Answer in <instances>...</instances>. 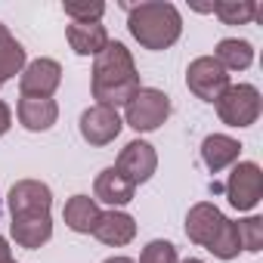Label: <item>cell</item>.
I'll return each mask as SVG.
<instances>
[{
    "label": "cell",
    "instance_id": "7",
    "mask_svg": "<svg viewBox=\"0 0 263 263\" xmlns=\"http://www.w3.org/2000/svg\"><path fill=\"white\" fill-rule=\"evenodd\" d=\"M186 84L189 90L204 99V102H217L223 96V90L229 87V71L214 59V56H198L189 62L186 68Z\"/></svg>",
    "mask_w": 263,
    "mask_h": 263
},
{
    "label": "cell",
    "instance_id": "25",
    "mask_svg": "<svg viewBox=\"0 0 263 263\" xmlns=\"http://www.w3.org/2000/svg\"><path fill=\"white\" fill-rule=\"evenodd\" d=\"M7 260H13V257H10V245H7L4 235H0V263H7Z\"/></svg>",
    "mask_w": 263,
    "mask_h": 263
},
{
    "label": "cell",
    "instance_id": "1",
    "mask_svg": "<svg viewBox=\"0 0 263 263\" xmlns=\"http://www.w3.org/2000/svg\"><path fill=\"white\" fill-rule=\"evenodd\" d=\"M10 232L16 238L19 248H28V251H37L44 248L50 238H53V217H50V208H53V192L47 183L41 180H19L10 195Z\"/></svg>",
    "mask_w": 263,
    "mask_h": 263
},
{
    "label": "cell",
    "instance_id": "9",
    "mask_svg": "<svg viewBox=\"0 0 263 263\" xmlns=\"http://www.w3.org/2000/svg\"><path fill=\"white\" fill-rule=\"evenodd\" d=\"M155 167H158V155H155V149H152L149 143H143V140L127 143V146L121 149L118 161H115V171H118L127 183H134V186L152 180Z\"/></svg>",
    "mask_w": 263,
    "mask_h": 263
},
{
    "label": "cell",
    "instance_id": "3",
    "mask_svg": "<svg viewBox=\"0 0 263 263\" xmlns=\"http://www.w3.org/2000/svg\"><path fill=\"white\" fill-rule=\"evenodd\" d=\"M127 10V28L146 50H167L183 34V16L167 0H146V4H121Z\"/></svg>",
    "mask_w": 263,
    "mask_h": 263
},
{
    "label": "cell",
    "instance_id": "5",
    "mask_svg": "<svg viewBox=\"0 0 263 263\" xmlns=\"http://www.w3.org/2000/svg\"><path fill=\"white\" fill-rule=\"evenodd\" d=\"M171 115V99L167 93L155 90V87H140L124 105V121L127 127H134L137 134H149V130H158Z\"/></svg>",
    "mask_w": 263,
    "mask_h": 263
},
{
    "label": "cell",
    "instance_id": "28",
    "mask_svg": "<svg viewBox=\"0 0 263 263\" xmlns=\"http://www.w3.org/2000/svg\"><path fill=\"white\" fill-rule=\"evenodd\" d=\"M7 263H16V260H7Z\"/></svg>",
    "mask_w": 263,
    "mask_h": 263
},
{
    "label": "cell",
    "instance_id": "21",
    "mask_svg": "<svg viewBox=\"0 0 263 263\" xmlns=\"http://www.w3.org/2000/svg\"><path fill=\"white\" fill-rule=\"evenodd\" d=\"M235 235H238V248L248 254H257L263 248V220L260 217H248L235 223Z\"/></svg>",
    "mask_w": 263,
    "mask_h": 263
},
{
    "label": "cell",
    "instance_id": "19",
    "mask_svg": "<svg viewBox=\"0 0 263 263\" xmlns=\"http://www.w3.org/2000/svg\"><path fill=\"white\" fill-rule=\"evenodd\" d=\"M214 59H217L226 71H245V68L254 62V47H251L248 41L226 37V41H220V44H217Z\"/></svg>",
    "mask_w": 263,
    "mask_h": 263
},
{
    "label": "cell",
    "instance_id": "23",
    "mask_svg": "<svg viewBox=\"0 0 263 263\" xmlns=\"http://www.w3.org/2000/svg\"><path fill=\"white\" fill-rule=\"evenodd\" d=\"M62 10L71 22H99L105 13V4H62Z\"/></svg>",
    "mask_w": 263,
    "mask_h": 263
},
{
    "label": "cell",
    "instance_id": "8",
    "mask_svg": "<svg viewBox=\"0 0 263 263\" xmlns=\"http://www.w3.org/2000/svg\"><path fill=\"white\" fill-rule=\"evenodd\" d=\"M226 198L235 211H254L263 198V174L254 161H241L232 167L226 180Z\"/></svg>",
    "mask_w": 263,
    "mask_h": 263
},
{
    "label": "cell",
    "instance_id": "26",
    "mask_svg": "<svg viewBox=\"0 0 263 263\" xmlns=\"http://www.w3.org/2000/svg\"><path fill=\"white\" fill-rule=\"evenodd\" d=\"M105 263H134V260H130V257H108Z\"/></svg>",
    "mask_w": 263,
    "mask_h": 263
},
{
    "label": "cell",
    "instance_id": "18",
    "mask_svg": "<svg viewBox=\"0 0 263 263\" xmlns=\"http://www.w3.org/2000/svg\"><path fill=\"white\" fill-rule=\"evenodd\" d=\"M25 68V47L10 34V28L0 22V87H4L10 78L22 74Z\"/></svg>",
    "mask_w": 263,
    "mask_h": 263
},
{
    "label": "cell",
    "instance_id": "10",
    "mask_svg": "<svg viewBox=\"0 0 263 263\" xmlns=\"http://www.w3.org/2000/svg\"><path fill=\"white\" fill-rule=\"evenodd\" d=\"M62 84V65L56 59H34L22 68L19 74V90L22 96H37V99H50Z\"/></svg>",
    "mask_w": 263,
    "mask_h": 263
},
{
    "label": "cell",
    "instance_id": "20",
    "mask_svg": "<svg viewBox=\"0 0 263 263\" xmlns=\"http://www.w3.org/2000/svg\"><path fill=\"white\" fill-rule=\"evenodd\" d=\"M211 13L223 25H248L260 13V7L254 4V0H223V4H214L211 7Z\"/></svg>",
    "mask_w": 263,
    "mask_h": 263
},
{
    "label": "cell",
    "instance_id": "12",
    "mask_svg": "<svg viewBox=\"0 0 263 263\" xmlns=\"http://www.w3.org/2000/svg\"><path fill=\"white\" fill-rule=\"evenodd\" d=\"M93 235H96L102 245L124 248V245L134 241L137 223H134V217L124 214V211H105V214H99V220H96V226H93Z\"/></svg>",
    "mask_w": 263,
    "mask_h": 263
},
{
    "label": "cell",
    "instance_id": "14",
    "mask_svg": "<svg viewBox=\"0 0 263 263\" xmlns=\"http://www.w3.org/2000/svg\"><path fill=\"white\" fill-rule=\"evenodd\" d=\"M65 37L78 56H99L108 47V31L99 22H71L65 28Z\"/></svg>",
    "mask_w": 263,
    "mask_h": 263
},
{
    "label": "cell",
    "instance_id": "4",
    "mask_svg": "<svg viewBox=\"0 0 263 263\" xmlns=\"http://www.w3.org/2000/svg\"><path fill=\"white\" fill-rule=\"evenodd\" d=\"M186 235L195 245L208 248L220 260H232L241 251L238 248V235H235V223L226 220L223 211L217 204H211V201H198V204L189 208V214H186Z\"/></svg>",
    "mask_w": 263,
    "mask_h": 263
},
{
    "label": "cell",
    "instance_id": "24",
    "mask_svg": "<svg viewBox=\"0 0 263 263\" xmlns=\"http://www.w3.org/2000/svg\"><path fill=\"white\" fill-rule=\"evenodd\" d=\"M10 124H13V111H10V105L7 102H0V137L10 130Z\"/></svg>",
    "mask_w": 263,
    "mask_h": 263
},
{
    "label": "cell",
    "instance_id": "2",
    "mask_svg": "<svg viewBox=\"0 0 263 263\" xmlns=\"http://www.w3.org/2000/svg\"><path fill=\"white\" fill-rule=\"evenodd\" d=\"M90 90H93L96 105H108L115 111H118V105H127L134 99V93L140 90V74H137L134 56H130V50L124 44L108 41V47L96 56Z\"/></svg>",
    "mask_w": 263,
    "mask_h": 263
},
{
    "label": "cell",
    "instance_id": "6",
    "mask_svg": "<svg viewBox=\"0 0 263 263\" xmlns=\"http://www.w3.org/2000/svg\"><path fill=\"white\" fill-rule=\"evenodd\" d=\"M260 108H263L260 90L251 84H229L217 99V115L229 127H251L260 118Z\"/></svg>",
    "mask_w": 263,
    "mask_h": 263
},
{
    "label": "cell",
    "instance_id": "16",
    "mask_svg": "<svg viewBox=\"0 0 263 263\" xmlns=\"http://www.w3.org/2000/svg\"><path fill=\"white\" fill-rule=\"evenodd\" d=\"M59 118V105L53 99H37V96H22L19 99V121L25 130H50Z\"/></svg>",
    "mask_w": 263,
    "mask_h": 263
},
{
    "label": "cell",
    "instance_id": "11",
    "mask_svg": "<svg viewBox=\"0 0 263 263\" xmlns=\"http://www.w3.org/2000/svg\"><path fill=\"white\" fill-rule=\"evenodd\" d=\"M121 115L108 105H90L84 115H81V137L90 143V146H108L118 134H121Z\"/></svg>",
    "mask_w": 263,
    "mask_h": 263
},
{
    "label": "cell",
    "instance_id": "13",
    "mask_svg": "<svg viewBox=\"0 0 263 263\" xmlns=\"http://www.w3.org/2000/svg\"><path fill=\"white\" fill-rule=\"evenodd\" d=\"M134 192H137V186L127 183L115 167H105L96 177V183H93V195H96L93 201H102V204H111V208L130 204V201H134Z\"/></svg>",
    "mask_w": 263,
    "mask_h": 263
},
{
    "label": "cell",
    "instance_id": "27",
    "mask_svg": "<svg viewBox=\"0 0 263 263\" xmlns=\"http://www.w3.org/2000/svg\"><path fill=\"white\" fill-rule=\"evenodd\" d=\"M183 263H204V260H195V257H189V260H183Z\"/></svg>",
    "mask_w": 263,
    "mask_h": 263
},
{
    "label": "cell",
    "instance_id": "22",
    "mask_svg": "<svg viewBox=\"0 0 263 263\" xmlns=\"http://www.w3.org/2000/svg\"><path fill=\"white\" fill-rule=\"evenodd\" d=\"M140 263H180V260H177V248H174L171 241L155 238V241H149V245L143 248Z\"/></svg>",
    "mask_w": 263,
    "mask_h": 263
},
{
    "label": "cell",
    "instance_id": "15",
    "mask_svg": "<svg viewBox=\"0 0 263 263\" xmlns=\"http://www.w3.org/2000/svg\"><path fill=\"white\" fill-rule=\"evenodd\" d=\"M238 152H241L238 140H232V137H226V134H211V137H204V143H201V161H204V167H208L211 174H220V171H226L229 164H235V161H238Z\"/></svg>",
    "mask_w": 263,
    "mask_h": 263
},
{
    "label": "cell",
    "instance_id": "17",
    "mask_svg": "<svg viewBox=\"0 0 263 263\" xmlns=\"http://www.w3.org/2000/svg\"><path fill=\"white\" fill-rule=\"evenodd\" d=\"M99 214H102V211H99V204H96L90 195H74V198H68L65 208H62L65 226H68L71 232H81V235H90V232H93Z\"/></svg>",
    "mask_w": 263,
    "mask_h": 263
}]
</instances>
